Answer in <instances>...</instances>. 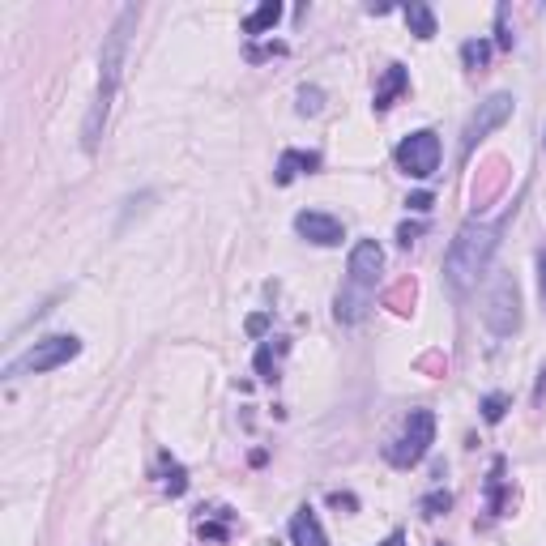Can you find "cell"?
<instances>
[{
	"instance_id": "obj_20",
	"label": "cell",
	"mask_w": 546,
	"mask_h": 546,
	"mask_svg": "<svg viewBox=\"0 0 546 546\" xmlns=\"http://www.w3.org/2000/svg\"><path fill=\"white\" fill-rule=\"evenodd\" d=\"M406 205H410L414 214H427V210H431V192H414V197H410Z\"/></svg>"
},
{
	"instance_id": "obj_15",
	"label": "cell",
	"mask_w": 546,
	"mask_h": 546,
	"mask_svg": "<svg viewBox=\"0 0 546 546\" xmlns=\"http://www.w3.org/2000/svg\"><path fill=\"white\" fill-rule=\"evenodd\" d=\"M461 60H465V69L478 73L483 64L491 60V43L487 39H470V43H461Z\"/></svg>"
},
{
	"instance_id": "obj_12",
	"label": "cell",
	"mask_w": 546,
	"mask_h": 546,
	"mask_svg": "<svg viewBox=\"0 0 546 546\" xmlns=\"http://www.w3.org/2000/svg\"><path fill=\"white\" fill-rule=\"evenodd\" d=\"M291 542L295 546H329L325 538V525H320V517L312 508H299L291 517Z\"/></svg>"
},
{
	"instance_id": "obj_18",
	"label": "cell",
	"mask_w": 546,
	"mask_h": 546,
	"mask_svg": "<svg viewBox=\"0 0 546 546\" xmlns=\"http://www.w3.org/2000/svg\"><path fill=\"white\" fill-rule=\"evenodd\" d=\"M316 111H320V90L303 86V90H299V116H316Z\"/></svg>"
},
{
	"instance_id": "obj_3",
	"label": "cell",
	"mask_w": 546,
	"mask_h": 546,
	"mask_svg": "<svg viewBox=\"0 0 546 546\" xmlns=\"http://www.w3.org/2000/svg\"><path fill=\"white\" fill-rule=\"evenodd\" d=\"M384 269V248L376 244V239H359L355 248H350V278H346V291L337 295V320L342 325H355V320H363L367 303H372V291H376V278Z\"/></svg>"
},
{
	"instance_id": "obj_13",
	"label": "cell",
	"mask_w": 546,
	"mask_h": 546,
	"mask_svg": "<svg viewBox=\"0 0 546 546\" xmlns=\"http://www.w3.org/2000/svg\"><path fill=\"white\" fill-rule=\"evenodd\" d=\"M278 18H282V5H278V0H265L261 9L244 18V35H265V30L278 26Z\"/></svg>"
},
{
	"instance_id": "obj_17",
	"label": "cell",
	"mask_w": 546,
	"mask_h": 546,
	"mask_svg": "<svg viewBox=\"0 0 546 546\" xmlns=\"http://www.w3.org/2000/svg\"><path fill=\"white\" fill-rule=\"evenodd\" d=\"M419 508H423V517H440V512L453 508V495H448V491H431Z\"/></svg>"
},
{
	"instance_id": "obj_23",
	"label": "cell",
	"mask_w": 546,
	"mask_h": 546,
	"mask_svg": "<svg viewBox=\"0 0 546 546\" xmlns=\"http://www.w3.org/2000/svg\"><path fill=\"white\" fill-rule=\"evenodd\" d=\"M419 231H423V227H401V231H397V239H401V248H410V244H414V239H419Z\"/></svg>"
},
{
	"instance_id": "obj_11",
	"label": "cell",
	"mask_w": 546,
	"mask_h": 546,
	"mask_svg": "<svg viewBox=\"0 0 546 546\" xmlns=\"http://www.w3.org/2000/svg\"><path fill=\"white\" fill-rule=\"evenodd\" d=\"M320 167V154H312V150H286L282 158H278V171H273V180L278 184H291V180H299V175H312Z\"/></svg>"
},
{
	"instance_id": "obj_24",
	"label": "cell",
	"mask_w": 546,
	"mask_h": 546,
	"mask_svg": "<svg viewBox=\"0 0 546 546\" xmlns=\"http://www.w3.org/2000/svg\"><path fill=\"white\" fill-rule=\"evenodd\" d=\"M265 325H269V316H252L248 320V333H265Z\"/></svg>"
},
{
	"instance_id": "obj_9",
	"label": "cell",
	"mask_w": 546,
	"mask_h": 546,
	"mask_svg": "<svg viewBox=\"0 0 546 546\" xmlns=\"http://www.w3.org/2000/svg\"><path fill=\"white\" fill-rule=\"evenodd\" d=\"M295 231L308 239V244H320V248H337L346 239V227L337 222L333 214H316V210H303L295 218Z\"/></svg>"
},
{
	"instance_id": "obj_21",
	"label": "cell",
	"mask_w": 546,
	"mask_h": 546,
	"mask_svg": "<svg viewBox=\"0 0 546 546\" xmlns=\"http://www.w3.org/2000/svg\"><path fill=\"white\" fill-rule=\"evenodd\" d=\"M184 487H188V483H184V470H180V465H175L171 478H167V491H171V495H184Z\"/></svg>"
},
{
	"instance_id": "obj_1",
	"label": "cell",
	"mask_w": 546,
	"mask_h": 546,
	"mask_svg": "<svg viewBox=\"0 0 546 546\" xmlns=\"http://www.w3.org/2000/svg\"><path fill=\"white\" fill-rule=\"evenodd\" d=\"M137 5H124L116 13V22L103 35V47H99V90H94V103H90V116L82 124V146L86 150H99L103 141V128H107V116H111V103H116V90H120V77H124V60H128V39L137 30Z\"/></svg>"
},
{
	"instance_id": "obj_7",
	"label": "cell",
	"mask_w": 546,
	"mask_h": 546,
	"mask_svg": "<svg viewBox=\"0 0 546 546\" xmlns=\"http://www.w3.org/2000/svg\"><path fill=\"white\" fill-rule=\"evenodd\" d=\"M440 137L431 133V128H419V133H410L401 146L393 150L397 167L410 175V180H431V175L440 171Z\"/></svg>"
},
{
	"instance_id": "obj_19",
	"label": "cell",
	"mask_w": 546,
	"mask_h": 546,
	"mask_svg": "<svg viewBox=\"0 0 546 546\" xmlns=\"http://www.w3.org/2000/svg\"><path fill=\"white\" fill-rule=\"evenodd\" d=\"M495 30H500V35H495V43H500V47H512V30H508V9H500V13H495Z\"/></svg>"
},
{
	"instance_id": "obj_4",
	"label": "cell",
	"mask_w": 546,
	"mask_h": 546,
	"mask_svg": "<svg viewBox=\"0 0 546 546\" xmlns=\"http://www.w3.org/2000/svg\"><path fill=\"white\" fill-rule=\"evenodd\" d=\"M82 355V342L73 333H52V337H39L35 346H26L18 359L5 367L9 380H22V376H43V372H56V367L73 363Z\"/></svg>"
},
{
	"instance_id": "obj_8",
	"label": "cell",
	"mask_w": 546,
	"mask_h": 546,
	"mask_svg": "<svg viewBox=\"0 0 546 546\" xmlns=\"http://www.w3.org/2000/svg\"><path fill=\"white\" fill-rule=\"evenodd\" d=\"M512 107H517V99H512V94H491L487 103H478V111L470 116V124H465V133H461V150L474 154L478 141H487L495 128H504V124L512 120Z\"/></svg>"
},
{
	"instance_id": "obj_2",
	"label": "cell",
	"mask_w": 546,
	"mask_h": 546,
	"mask_svg": "<svg viewBox=\"0 0 546 546\" xmlns=\"http://www.w3.org/2000/svg\"><path fill=\"white\" fill-rule=\"evenodd\" d=\"M504 222H483V218H470L461 222V231L453 235V244L444 252V282L453 286V295H465L470 286H478V278L487 273L495 248H500V235H504Z\"/></svg>"
},
{
	"instance_id": "obj_14",
	"label": "cell",
	"mask_w": 546,
	"mask_h": 546,
	"mask_svg": "<svg viewBox=\"0 0 546 546\" xmlns=\"http://www.w3.org/2000/svg\"><path fill=\"white\" fill-rule=\"evenodd\" d=\"M406 26H410L419 39H436V13H431L427 5H419V0H414V5H406Z\"/></svg>"
},
{
	"instance_id": "obj_10",
	"label": "cell",
	"mask_w": 546,
	"mask_h": 546,
	"mask_svg": "<svg viewBox=\"0 0 546 546\" xmlns=\"http://www.w3.org/2000/svg\"><path fill=\"white\" fill-rule=\"evenodd\" d=\"M406 90H410V73L401 69V64H389L384 77H380V86H376V94H372V107L376 111H389Z\"/></svg>"
},
{
	"instance_id": "obj_6",
	"label": "cell",
	"mask_w": 546,
	"mask_h": 546,
	"mask_svg": "<svg viewBox=\"0 0 546 546\" xmlns=\"http://www.w3.org/2000/svg\"><path fill=\"white\" fill-rule=\"evenodd\" d=\"M483 325L495 337H512L521 329V291L512 273H500L487 291V308H483Z\"/></svg>"
},
{
	"instance_id": "obj_22",
	"label": "cell",
	"mask_w": 546,
	"mask_h": 546,
	"mask_svg": "<svg viewBox=\"0 0 546 546\" xmlns=\"http://www.w3.org/2000/svg\"><path fill=\"white\" fill-rule=\"evenodd\" d=\"M538 295H542V308H546V252L538 256Z\"/></svg>"
},
{
	"instance_id": "obj_5",
	"label": "cell",
	"mask_w": 546,
	"mask_h": 546,
	"mask_svg": "<svg viewBox=\"0 0 546 546\" xmlns=\"http://www.w3.org/2000/svg\"><path fill=\"white\" fill-rule=\"evenodd\" d=\"M431 444H436V414L410 410L406 427H401V436L384 448V457H389V465H397V470H410V465H419L427 457Z\"/></svg>"
},
{
	"instance_id": "obj_16",
	"label": "cell",
	"mask_w": 546,
	"mask_h": 546,
	"mask_svg": "<svg viewBox=\"0 0 546 546\" xmlns=\"http://www.w3.org/2000/svg\"><path fill=\"white\" fill-rule=\"evenodd\" d=\"M504 414H508V393H487L483 397V419L487 423H500Z\"/></svg>"
}]
</instances>
